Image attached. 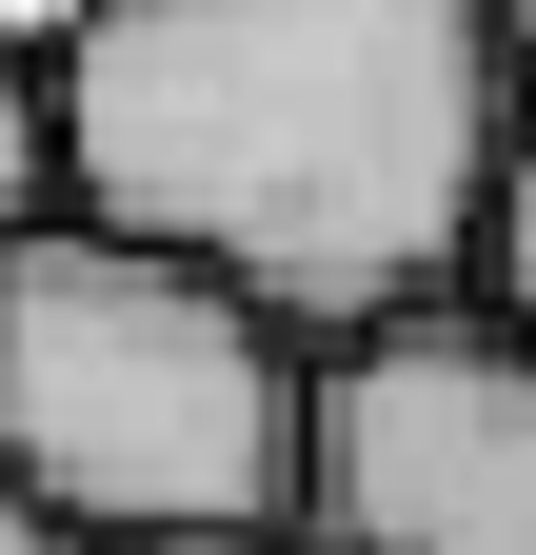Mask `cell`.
<instances>
[{"mask_svg": "<svg viewBox=\"0 0 536 555\" xmlns=\"http://www.w3.org/2000/svg\"><path fill=\"white\" fill-rule=\"evenodd\" d=\"M60 198L219 258L298 337L418 318L497 238L516 0H60Z\"/></svg>", "mask_w": 536, "mask_h": 555, "instance_id": "cell-1", "label": "cell"}, {"mask_svg": "<svg viewBox=\"0 0 536 555\" xmlns=\"http://www.w3.org/2000/svg\"><path fill=\"white\" fill-rule=\"evenodd\" d=\"M318 337L140 219H0V476L60 535H298Z\"/></svg>", "mask_w": 536, "mask_h": 555, "instance_id": "cell-2", "label": "cell"}, {"mask_svg": "<svg viewBox=\"0 0 536 555\" xmlns=\"http://www.w3.org/2000/svg\"><path fill=\"white\" fill-rule=\"evenodd\" d=\"M298 535H339V555H536V318H497L457 278L418 318L318 337Z\"/></svg>", "mask_w": 536, "mask_h": 555, "instance_id": "cell-3", "label": "cell"}, {"mask_svg": "<svg viewBox=\"0 0 536 555\" xmlns=\"http://www.w3.org/2000/svg\"><path fill=\"white\" fill-rule=\"evenodd\" d=\"M60 198V80H40V40H0V219H40Z\"/></svg>", "mask_w": 536, "mask_h": 555, "instance_id": "cell-4", "label": "cell"}, {"mask_svg": "<svg viewBox=\"0 0 536 555\" xmlns=\"http://www.w3.org/2000/svg\"><path fill=\"white\" fill-rule=\"evenodd\" d=\"M477 298L536 318V100H516V159H497V238H477Z\"/></svg>", "mask_w": 536, "mask_h": 555, "instance_id": "cell-5", "label": "cell"}, {"mask_svg": "<svg viewBox=\"0 0 536 555\" xmlns=\"http://www.w3.org/2000/svg\"><path fill=\"white\" fill-rule=\"evenodd\" d=\"M0 555H80V535H60V516L21 496V476H0Z\"/></svg>", "mask_w": 536, "mask_h": 555, "instance_id": "cell-6", "label": "cell"}, {"mask_svg": "<svg viewBox=\"0 0 536 555\" xmlns=\"http://www.w3.org/2000/svg\"><path fill=\"white\" fill-rule=\"evenodd\" d=\"M80 555H279V535H80Z\"/></svg>", "mask_w": 536, "mask_h": 555, "instance_id": "cell-7", "label": "cell"}, {"mask_svg": "<svg viewBox=\"0 0 536 555\" xmlns=\"http://www.w3.org/2000/svg\"><path fill=\"white\" fill-rule=\"evenodd\" d=\"M279 555H339V535H279Z\"/></svg>", "mask_w": 536, "mask_h": 555, "instance_id": "cell-8", "label": "cell"}]
</instances>
